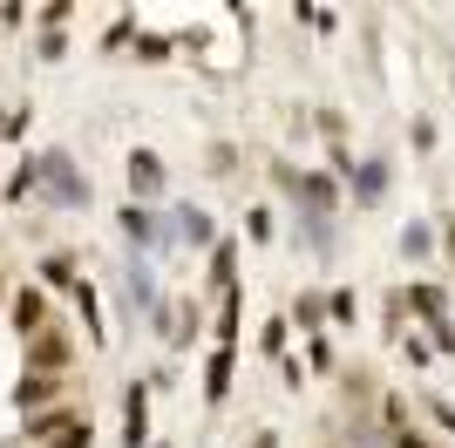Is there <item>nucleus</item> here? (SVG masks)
<instances>
[{
    "mask_svg": "<svg viewBox=\"0 0 455 448\" xmlns=\"http://www.w3.org/2000/svg\"><path fill=\"white\" fill-rule=\"evenodd\" d=\"M259 354H266V360H285V354H292V319H285V313L259 319Z\"/></svg>",
    "mask_w": 455,
    "mask_h": 448,
    "instance_id": "nucleus-18",
    "label": "nucleus"
},
{
    "mask_svg": "<svg viewBox=\"0 0 455 448\" xmlns=\"http://www.w3.org/2000/svg\"><path fill=\"white\" fill-rule=\"evenodd\" d=\"M435 136H442V130H435V116H415V123H408V143H415L421 156L435 149Z\"/></svg>",
    "mask_w": 455,
    "mask_h": 448,
    "instance_id": "nucleus-29",
    "label": "nucleus"
},
{
    "mask_svg": "<svg viewBox=\"0 0 455 448\" xmlns=\"http://www.w3.org/2000/svg\"><path fill=\"white\" fill-rule=\"evenodd\" d=\"M14 326H20V340H35L41 326H48V306H41V292H14Z\"/></svg>",
    "mask_w": 455,
    "mask_h": 448,
    "instance_id": "nucleus-21",
    "label": "nucleus"
},
{
    "mask_svg": "<svg viewBox=\"0 0 455 448\" xmlns=\"http://www.w3.org/2000/svg\"><path fill=\"white\" fill-rule=\"evenodd\" d=\"M428 421H435V428L455 442V408H449V401H428Z\"/></svg>",
    "mask_w": 455,
    "mask_h": 448,
    "instance_id": "nucleus-33",
    "label": "nucleus"
},
{
    "mask_svg": "<svg viewBox=\"0 0 455 448\" xmlns=\"http://www.w3.org/2000/svg\"><path fill=\"white\" fill-rule=\"evenodd\" d=\"M41 279H48V285H61V292H76V259H68V252H48V259H41Z\"/></svg>",
    "mask_w": 455,
    "mask_h": 448,
    "instance_id": "nucleus-23",
    "label": "nucleus"
},
{
    "mask_svg": "<svg viewBox=\"0 0 455 448\" xmlns=\"http://www.w3.org/2000/svg\"><path fill=\"white\" fill-rule=\"evenodd\" d=\"M68 354H76V340L61 333V326H41V333L28 340V373H61Z\"/></svg>",
    "mask_w": 455,
    "mask_h": 448,
    "instance_id": "nucleus-7",
    "label": "nucleus"
},
{
    "mask_svg": "<svg viewBox=\"0 0 455 448\" xmlns=\"http://www.w3.org/2000/svg\"><path fill=\"white\" fill-rule=\"evenodd\" d=\"M116 224H123V238H130L136 252H164V244H171V238H164V218H156L150 204H123Z\"/></svg>",
    "mask_w": 455,
    "mask_h": 448,
    "instance_id": "nucleus-8",
    "label": "nucleus"
},
{
    "mask_svg": "<svg viewBox=\"0 0 455 448\" xmlns=\"http://www.w3.org/2000/svg\"><path fill=\"white\" fill-rule=\"evenodd\" d=\"M76 421H89V414H76V408H41V414H28V442L48 448V442H61V435L76 428Z\"/></svg>",
    "mask_w": 455,
    "mask_h": 448,
    "instance_id": "nucleus-13",
    "label": "nucleus"
},
{
    "mask_svg": "<svg viewBox=\"0 0 455 448\" xmlns=\"http://www.w3.org/2000/svg\"><path fill=\"white\" fill-rule=\"evenodd\" d=\"M285 197H292V211H299V218H326V224H340V204H347V190H340V177H333V170H299Z\"/></svg>",
    "mask_w": 455,
    "mask_h": 448,
    "instance_id": "nucleus-1",
    "label": "nucleus"
},
{
    "mask_svg": "<svg viewBox=\"0 0 455 448\" xmlns=\"http://www.w3.org/2000/svg\"><path fill=\"white\" fill-rule=\"evenodd\" d=\"M245 448H285V442H279V428H259V435H251Z\"/></svg>",
    "mask_w": 455,
    "mask_h": 448,
    "instance_id": "nucleus-36",
    "label": "nucleus"
},
{
    "mask_svg": "<svg viewBox=\"0 0 455 448\" xmlns=\"http://www.w3.org/2000/svg\"><path fill=\"white\" fill-rule=\"evenodd\" d=\"M395 448H428V435H421V428H401V435H395Z\"/></svg>",
    "mask_w": 455,
    "mask_h": 448,
    "instance_id": "nucleus-35",
    "label": "nucleus"
},
{
    "mask_svg": "<svg viewBox=\"0 0 455 448\" xmlns=\"http://www.w3.org/2000/svg\"><path fill=\"white\" fill-rule=\"evenodd\" d=\"M320 136H326V149H333V143H347V123H340V109H320Z\"/></svg>",
    "mask_w": 455,
    "mask_h": 448,
    "instance_id": "nucleus-30",
    "label": "nucleus"
},
{
    "mask_svg": "<svg viewBox=\"0 0 455 448\" xmlns=\"http://www.w3.org/2000/svg\"><path fill=\"white\" fill-rule=\"evenodd\" d=\"M299 360H306V373H333V340H326V333H320V340H306V354H299Z\"/></svg>",
    "mask_w": 455,
    "mask_h": 448,
    "instance_id": "nucleus-26",
    "label": "nucleus"
},
{
    "mask_svg": "<svg viewBox=\"0 0 455 448\" xmlns=\"http://www.w3.org/2000/svg\"><path fill=\"white\" fill-rule=\"evenodd\" d=\"M55 394H61V373H20L14 401H20V408H28V414H41V408H48V401H55Z\"/></svg>",
    "mask_w": 455,
    "mask_h": 448,
    "instance_id": "nucleus-17",
    "label": "nucleus"
},
{
    "mask_svg": "<svg viewBox=\"0 0 455 448\" xmlns=\"http://www.w3.org/2000/svg\"><path fill=\"white\" fill-rule=\"evenodd\" d=\"M245 238H251V244H272V238H279V218H272V204H251V211H245Z\"/></svg>",
    "mask_w": 455,
    "mask_h": 448,
    "instance_id": "nucleus-25",
    "label": "nucleus"
},
{
    "mask_svg": "<svg viewBox=\"0 0 455 448\" xmlns=\"http://www.w3.org/2000/svg\"><path fill=\"white\" fill-rule=\"evenodd\" d=\"M442 244H449V259H455V224H449V231H442Z\"/></svg>",
    "mask_w": 455,
    "mask_h": 448,
    "instance_id": "nucleus-37",
    "label": "nucleus"
},
{
    "mask_svg": "<svg viewBox=\"0 0 455 448\" xmlns=\"http://www.w3.org/2000/svg\"><path fill=\"white\" fill-rule=\"evenodd\" d=\"M279 373H285V388H292V394L306 388V360H299V354H285V360H279Z\"/></svg>",
    "mask_w": 455,
    "mask_h": 448,
    "instance_id": "nucleus-32",
    "label": "nucleus"
},
{
    "mask_svg": "<svg viewBox=\"0 0 455 448\" xmlns=\"http://www.w3.org/2000/svg\"><path fill=\"white\" fill-rule=\"evenodd\" d=\"M123 306H130V319L164 306V292H156V265H150V259H130V265H123Z\"/></svg>",
    "mask_w": 455,
    "mask_h": 448,
    "instance_id": "nucleus-6",
    "label": "nucleus"
},
{
    "mask_svg": "<svg viewBox=\"0 0 455 448\" xmlns=\"http://www.w3.org/2000/svg\"><path fill=\"white\" fill-rule=\"evenodd\" d=\"M89 442H95V435H89V421H76V428L61 435V442H48V448H89Z\"/></svg>",
    "mask_w": 455,
    "mask_h": 448,
    "instance_id": "nucleus-34",
    "label": "nucleus"
},
{
    "mask_svg": "<svg viewBox=\"0 0 455 448\" xmlns=\"http://www.w3.org/2000/svg\"><path fill=\"white\" fill-rule=\"evenodd\" d=\"M164 238H171V244H190V252H211V244H218V218H211L204 204H171Z\"/></svg>",
    "mask_w": 455,
    "mask_h": 448,
    "instance_id": "nucleus-3",
    "label": "nucleus"
},
{
    "mask_svg": "<svg viewBox=\"0 0 455 448\" xmlns=\"http://www.w3.org/2000/svg\"><path fill=\"white\" fill-rule=\"evenodd\" d=\"M211 170H218V177H231V170H238V149H231V143H211Z\"/></svg>",
    "mask_w": 455,
    "mask_h": 448,
    "instance_id": "nucleus-31",
    "label": "nucleus"
},
{
    "mask_svg": "<svg viewBox=\"0 0 455 448\" xmlns=\"http://www.w3.org/2000/svg\"><path fill=\"white\" fill-rule=\"evenodd\" d=\"M238 259H245V244H238V238H218V244H211V285H218V299L238 292Z\"/></svg>",
    "mask_w": 455,
    "mask_h": 448,
    "instance_id": "nucleus-14",
    "label": "nucleus"
},
{
    "mask_svg": "<svg viewBox=\"0 0 455 448\" xmlns=\"http://www.w3.org/2000/svg\"><path fill=\"white\" fill-rule=\"evenodd\" d=\"M164 190H171L164 156H156V149H130V204H156Z\"/></svg>",
    "mask_w": 455,
    "mask_h": 448,
    "instance_id": "nucleus-5",
    "label": "nucleus"
},
{
    "mask_svg": "<svg viewBox=\"0 0 455 448\" xmlns=\"http://www.w3.org/2000/svg\"><path fill=\"white\" fill-rule=\"evenodd\" d=\"M136 61H171V35H136Z\"/></svg>",
    "mask_w": 455,
    "mask_h": 448,
    "instance_id": "nucleus-28",
    "label": "nucleus"
},
{
    "mask_svg": "<svg viewBox=\"0 0 455 448\" xmlns=\"http://www.w3.org/2000/svg\"><path fill=\"white\" fill-rule=\"evenodd\" d=\"M326 319H333V326H354V319H361V292H354V285H333V292H326Z\"/></svg>",
    "mask_w": 455,
    "mask_h": 448,
    "instance_id": "nucleus-22",
    "label": "nucleus"
},
{
    "mask_svg": "<svg viewBox=\"0 0 455 448\" xmlns=\"http://www.w3.org/2000/svg\"><path fill=\"white\" fill-rule=\"evenodd\" d=\"M292 326H299V340H320V333H333V319H326V292L320 285H299V299H292Z\"/></svg>",
    "mask_w": 455,
    "mask_h": 448,
    "instance_id": "nucleus-10",
    "label": "nucleus"
},
{
    "mask_svg": "<svg viewBox=\"0 0 455 448\" xmlns=\"http://www.w3.org/2000/svg\"><path fill=\"white\" fill-rule=\"evenodd\" d=\"M41 190H48V204H61V211L89 204V177H82V164L68 149H41Z\"/></svg>",
    "mask_w": 455,
    "mask_h": 448,
    "instance_id": "nucleus-2",
    "label": "nucleus"
},
{
    "mask_svg": "<svg viewBox=\"0 0 455 448\" xmlns=\"http://www.w3.org/2000/svg\"><path fill=\"white\" fill-rule=\"evenodd\" d=\"M387 184H395V164H387V156H354V177H347V190H354V204H361V211L387 204Z\"/></svg>",
    "mask_w": 455,
    "mask_h": 448,
    "instance_id": "nucleus-4",
    "label": "nucleus"
},
{
    "mask_svg": "<svg viewBox=\"0 0 455 448\" xmlns=\"http://www.w3.org/2000/svg\"><path fill=\"white\" fill-rule=\"evenodd\" d=\"M123 448H150V380H136L130 394H123V435H116Z\"/></svg>",
    "mask_w": 455,
    "mask_h": 448,
    "instance_id": "nucleus-9",
    "label": "nucleus"
},
{
    "mask_svg": "<svg viewBox=\"0 0 455 448\" xmlns=\"http://www.w3.org/2000/svg\"><path fill=\"white\" fill-rule=\"evenodd\" d=\"M238 326H245V292H225L218 299V319H211V340H218V347H238Z\"/></svg>",
    "mask_w": 455,
    "mask_h": 448,
    "instance_id": "nucleus-16",
    "label": "nucleus"
},
{
    "mask_svg": "<svg viewBox=\"0 0 455 448\" xmlns=\"http://www.w3.org/2000/svg\"><path fill=\"white\" fill-rule=\"evenodd\" d=\"M150 448H171V442H150Z\"/></svg>",
    "mask_w": 455,
    "mask_h": 448,
    "instance_id": "nucleus-38",
    "label": "nucleus"
},
{
    "mask_svg": "<svg viewBox=\"0 0 455 448\" xmlns=\"http://www.w3.org/2000/svg\"><path fill=\"white\" fill-rule=\"evenodd\" d=\"M292 218H299V211H292ZM299 244L313 252V259H333V244H340V231H333L326 218H299Z\"/></svg>",
    "mask_w": 455,
    "mask_h": 448,
    "instance_id": "nucleus-19",
    "label": "nucleus"
},
{
    "mask_svg": "<svg viewBox=\"0 0 455 448\" xmlns=\"http://www.w3.org/2000/svg\"><path fill=\"white\" fill-rule=\"evenodd\" d=\"M231 380H238V347H211V360H204V401L211 408L231 401Z\"/></svg>",
    "mask_w": 455,
    "mask_h": 448,
    "instance_id": "nucleus-12",
    "label": "nucleus"
},
{
    "mask_svg": "<svg viewBox=\"0 0 455 448\" xmlns=\"http://www.w3.org/2000/svg\"><path fill=\"white\" fill-rule=\"evenodd\" d=\"M401 259H408V265H428V259H435V224H428V218H408V224H401Z\"/></svg>",
    "mask_w": 455,
    "mask_h": 448,
    "instance_id": "nucleus-15",
    "label": "nucleus"
},
{
    "mask_svg": "<svg viewBox=\"0 0 455 448\" xmlns=\"http://www.w3.org/2000/svg\"><path fill=\"white\" fill-rule=\"evenodd\" d=\"M401 292H408V319H421V326H442V319H449V292H442L435 279H408Z\"/></svg>",
    "mask_w": 455,
    "mask_h": 448,
    "instance_id": "nucleus-11",
    "label": "nucleus"
},
{
    "mask_svg": "<svg viewBox=\"0 0 455 448\" xmlns=\"http://www.w3.org/2000/svg\"><path fill=\"white\" fill-rule=\"evenodd\" d=\"M41 190V156H28V164L14 170V177H7V204H20V197H35Z\"/></svg>",
    "mask_w": 455,
    "mask_h": 448,
    "instance_id": "nucleus-24",
    "label": "nucleus"
},
{
    "mask_svg": "<svg viewBox=\"0 0 455 448\" xmlns=\"http://www.w3.org/2000/svg\"><path fill=\"white\" fill-rule=\"evenodd\" d=\"M401 360H408V367H428V360H435V347H428V340L408 326V333H401Z\"/></svg>",
    "mask_w": 455,
    "mask_h": 448,
    "instance_id": "nucleus-27",
    "label": "nucleus"
},
{
    "mask_svg": "<svg viewBox=\"0 0 455 448\" xmlns=\"http://www.w3.org/2000/svg\"><path fill=\"white\" fill-rule=\"evenodd\" d=\"M76 319H82V333H89L95 347H102V340H109V326H102V299H95L89 285H76Z\"/></svg>",
    "mask_w": 455,
    "mask_h": 448,
    "instance_id": "nucleus-20",
    "label": "nucleus"
}]
</instances>
